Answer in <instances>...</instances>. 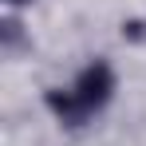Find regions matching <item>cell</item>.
I'll list each match as a JSON object with an SVG mask.
<instances>
[{
	"mask_svg": "<svg viewBox=\"0 0 146 146\" xmlns=\"http://www.w3.org/2000/svg\"><path fill=\"white\" fill-rule=\"evenodd\" d=\"M8 4H24V0H8Z\"/></svg>",
	"mask_w": 146,
	"mask_h": 146,
	"instance_id": "7a4b0ae2",
	"label": "cell"
},
{
	"mask_svg": "<svg viewBox=\"0 0 146 146\" xmlns=\"http://www.w3.org/2000/svg\"><path fill=\"white\" fill-rule=\"evenodd\" d=\"M111 91H115V75H111V67L107 63H91V67H83V75H79V83H75V107L83 111V119L91 115V111H99L107 99H111Z\"/></svg>",
	"mask_w": 146,
	"mask_h": 146,
	"instance_id": "6da1fadb",
	"label": "cell"
}]
</instances>
